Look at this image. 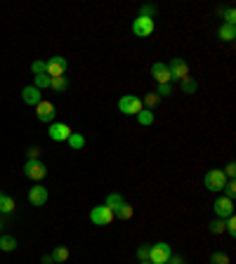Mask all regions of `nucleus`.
<instances>
[{
	"label": "nucleus",
	"mask_w": 236,
	"mask_h": 264,
	"mask_svg": "<svg viewBox=\"0 0 236 264\" xmlns=\"http://www.w3.org/2000/svg\"><path fill=\"white\" fill-rule=\"evenodd\" d=\"M213 210H215V215L220 219H227L234 215V200L224 198V196H220V198L215 200V206H213Z\"/></svg>",
	"instance_id": "f8f14e48"
},
{
	"label": "nucleus",
	"mask_w": 236,
	"mask_h": 264,
	"mask_svg": "<svg viewBox=\"0 0 236 264\" xmlns=\"http://www.w3.org/2000/svg\"><path fill=\"white\" fill-rule=\"evenodd\" d=\"M140 264H151V262H140Z\"/></svg>",
	"instance_id": "58836bf2"
},
{
	"label": "nucleus",
	"mask_w": 236,
	"mask_h": 264,
	"mask_svg": "<svg viewBox=\"0 0 236 264\" xmlns=\"http://www.w3.org/2000/svg\"><path fill=\"white\" fill-rule=\"evenodd\" d=\"M153 28H156V24H153V19H149V17H142V14H137L133 19V33L137 36V38H149L153 33Z\"/></svg>",
	"instance_id": "20e7f679"
},
{
	"label": "nucleus",
	"mask_w": 236,
	"mask_h": 264,
	"mask_svg": "<svg viewBox=\"0 0 236 264\" xmlns=\"http://www.w3.org/2000/svg\"><path fill=\"white\" fill-rule=\"evenodd\" d=\"M114 217L123 219V222H128V219L133 217V206H130V203H125V200H123L121 206H118V208H116V210H114Z\"/></svg>",
	"instance_id": "f3484780"
},
{
	"label": "nucleus",
	"mask_w": 236,
	"mask_h": 264,
	"mask_svg": "<svg viewBox=\"0 0 236 264\" xmlns=\"http://www.w3.org/2000/svg\"><path fill=\"white\" fill-rule=\"evenodd\" d=\"M66 142H69V146L73 149V151H81V149L85 146V137L78 135V132H71V137L66 139Z\"/></svg>",
	"instance_id": "4be33fe9"
},
{
	"label": "nucleus",
	"mask_w": 236,
	"mask_h": 264,
	"mask_svg": "<svg viewBox=\"0 0 236 264\" xmlns=\"http://www.w3.org/2000/svg\"><path fill=\"white\" fill-rule=\"evenodd\" d=\"M211 264H229V255L222 250H215L211 255Z\"/></svg>",
	"instance_id": "c756f323"
},
{
	"label": "nucleus",
	"mask_w": 236,
	"mask_h": 264,
	"mask_svg": "<svg viewBox=\"0 0 236 264\" xmlns=\"http://www.w3.org/2000/svg\"><path fill=\"white\" fill-rule=\"evenodd\" d=\"M224 231L229 233L231 239H234V236H236V217H234V215L224 219Z\"/></svg>",
	"instance_id": "7c9ffc66"
},
{
	"label": "nucleus",
	"mask_w": 236,
	"mask_h": 264,
	"mask_svg": "<svg viewBox=\"0 0 236 264\" xmlns=\"http://www.w3.org/2000/svg\"><path fill=\"white\" fill-rule=\"evenodd\" d=\"M135 118H137V123H140V125H151V123L156 121V116H153V111H149V109H142Z\"/></svg>",
	"instance_id": "b1692460"
},
{
	"label": "nucleus",
	"mask_w": 236,
	"mask_h": 264,
	"mask_svg": "<svg viewBox=\"0 0 236 264\" xmlns=\"http://www.w3.org/2000/svg\"><path fill=\"white\" fill-rule=\"evenodd\" d=\"M66 69H69V62H66V57H52L45 62V76L50 78H59L64 76Z\"/></svg>",
	"instance_id": "0eeeda50"
},
{
	"label": "nucleus",
	"mask_w": 236,
	"mask_h": 264,
	"mask_svg": "<svg viewBox=\"0 0 236 264\" xmlns=\"http://www.w3.org/2000/svg\"><path fill=\"white\" fill-rule=\"evenodd\" d=\"M220 14H222V24H231L236 26V10L234 7H220Z\"/></svg>",
	"instance_id": "5701e85b"
},
{
	"label": "nucleus",
	"mask_w": 236,
	"mask_h": 264,
	"mask_svg": "<svg viewBox=\"0 0 236 264\" xmlns=\"http://www.w3.org/2000/svg\"><path fill=\"white\" fill-rule=\"evenodd\" d=\"M52 264H55V262H52Z\"/></svg>",
	"instance_id": "ea45409f"
},
{
	"label": "nucleus",
	"mask_w": 236,
	"mask_h": 264,
	"mask_svg": "<svg viewBox=\"0 0 236 264\" xmlns=\"http://www.w3.org/2000/svg\"><path fill=\"white\" fill-rule=\"evenodd\" d=\"M166 264H168V262H166Z\"/></svg>",
	"instance_id": "a19ab883"
},
{
	"label": "nucleus",
	"mask_w": 236,
	"mask_h": 264,
	"mask_svg": "<svg viewBox=\"0 0 236 264\" xmlns=\"http://www.w3.org/2000/svg\"><path fill=\"white\" fill-rule=\"evenodd\" d=\"M179 83H182V92H185V95H194V92L198 90V83L192 76H187L185 80H179Z\"/></svg>",
	"instance_id": "393cba45"
},
{
	"label": "nucleus",
	"mask_w": 236,
	"mask_h": 264,
	"mask_svg": "<svg viewBox=\"0 0 236 264\" xmlns=\"http://www.w3.org/2000/svg\"><path fill=\"white\" fill-rule=\"evenodd\" d=\"M151 76H153V80H156L159 85L170 83V71H168V66L163 64V62H156V64L151 66Z\"/></svg>",
	"instance_id": "4468645a"
},
{
	"label": "nucleus",
	"mask_w": 236,
	"mask_h": 264,
	"mask_svg": "<svg viewBox=\"0 0 236 264\" xmlns=\"http://www.w3.org/2000/svg\"><path fill=\"white\" fill-rule=\"evenodd\" d=\"M52 83L50 76H33V87H38V90H47Z\"/></svg>",
	"instance_id": "cd10ccee"
},
{
	"label": "nucleus",
	"mask_w": 236,
	"mask_h": 264,
	"mask_svg": "<svg viewBox=\"0 0 236 264\" xmlns=\"http://www.w3.org/2000/svg\"><path fill=\"white\" fill-rule=\"evenodd\" d=\"M140 14H142V17H149V19H153V17H156V5H142L140 7Z\"/></svg>",
	"instance_id": "473e14b6"
},
{
	"label": "nucleus",
	"mask_w": 236,
	"mask_h": 264,
	"mask_svg": "<svg viewBox=\"0 0 236 264\" xmlns=\"http://www.w3.org/2000/svg\"><path fill=\"white\" fill-rule=\"evenodd\" d=\"M159 102H161V97L156 95V92H147V95L142 97V106H144V109H149V111L156 109V106H159Z\"/></svg>",
	"instance_id": "6ab92c4d"
},
{
	"label": "nucleus",
	"mask_w": 236,
	"mask_h": 264,
	"mask_svg": "<svg viewBox=\"0 0 236 264\" xmlns=\"http://www.w3.org/2000/svg\"><path fill=\"white\" fill-rule=\"evenodd\" d=\"M21 99H24V104H29V106H38V104L43 102V95H40L38 87L26 85L24 90H21Z\"/></svg>",
	"instance_id": "ddd939ff"
},
{
	"label": "nucleus",
	"mask_w": 236,
	"mask_h": 264,
	"mask_svg": "<svg viewBox=\"0 0 236 264\" xmlns=\"http://www.w3.org/2000/svg\"><path fill=\"white\" fill-rule=\"evenodd\" d=\"M114 219L116 217H114V213H111V208H107V206H95L90 210V222L97 226H107V224H111Z\"/></svg>",
	"instance_id": "39448f33"
},
{
	"label": "nucleus",
	"mask_w": 236,
	"mask_h": 264,
	"mask_svg": "<svg viewBox=\"0 0 236 264\" xmlns=\"http://www.w3.org/2000/svg\"><path fill=\"white\" fill-rule=\"evenodd\" d=\"M17 208V203H14V198H10L7 193H3L0 191V213H5V215H10Z\"/></svg>",
	"instance_id": "a211bd4d"
},
{
	"label": "nucleus",
	"mask_w": 236,
	"mask_h": 264,
	"mask_svg": "<svg viewBox=\"0 0 236 264\" xmlns=\"http://www.w3.org/2000/svg\"><path fill=\"white\" fill-rule=\"evenodd\" d=\"M166 66H168V71H170V83L172 80H185V78L189 76V64H187L185 59L172 57Z\"/></svg>",
	"instance_id": "423d86ee"
},
{
	"label": "nucleus",
	"mask_w": 236,
	"mask_h": 264,
	"mask_svg": "<svg viewBox=\"0 0 236 264\" xmlns=\"http://www.w3.org/2000/svg\"><path fill=\"white\" fill-rule=\"evenodd\" d=\"M208 231L213 233V236H220V233H224V219H213L211 224H208Z\"/></svg>",
	"instance_id": "a878e982"
},
{
	"label": "nucleus",
	"mask_w": 236,
	"mask_h": 264,
	"mask_svg": "<svg viewBox=\"0 0 236 264\" xmlns=\"http://www.w3.org/2000/svg\"><path fill=\"white\" fill-rule=\"evenodd\" d=\"M168 264H187V262H185V257H179V255H175V252H172L170 259H168Z\"/></svg>",
	"instance_id": "4c0bfd02"
},
{
	"label": "nucleus",
	"mask_w": 236,
	"mask_h": 264,
	"mask_svg": "<svg viewBox=\"0 0 236 264\" xmlns=\"http://www.w3.org/2000/svg\"><path fill=\"white\" fill-rule=\"evenodd\" d=\"M0 250L3 252L17 250V239H14V236H0Z\"/></svg>",
	"instance_id": "412c9836"
},
{
	"label": "nucleus",
	"mask_w": 236,
	"mask_h": 264,
	"mask_svg": "<svg viewBox=\"0 0 236 264\" xmlns=\"http://www.w3.org/2000/svg\"><path fill=\"white\" fill-rule=\"evenodd\" d=\"M31 71H33V76H45V62L43 59H36V62H33Z\"/></svg>",
	"instance_id": "2f4dec72"
},
{
	"label": "nucleus",
	"mask_w": 236,
	"mask_h": 264,
	"mask_svg": "<svg viewBox=\"0 0 236 264\" xmlns=\"http://www.w3.org/2000/svg\"><path fill=\"white\" fill-rule=\"evenodd\" d=\"M203 184H205V189H208V191L220 193V191H222V189H224V184H227V177H224V172H222V170L213 168V170H208V172H205Z\"/></svg>",
	"instance_id": "7ed1b4c3"
},
{
	"label": "nucleus",
	"mask_w": 236,
	"mask_h": 264,
	"mask_svg": "<svg viewBox=\"0 0 236 264\" xmlns=\"http://www.w3.org/2000/svg\"><path fill=\"white\" fill-rule=\"evenodd\" d=\"M170 255H172V248L166 241L149 245V262L151 264H166L168 259H170Z\"/></svg>",
	"instance_id": "f257e3e1"
},
{
	"label": "nucleus",
	"mask_w": 236,
	"mask_h": 264,
	"mask_svg": "<svg viewBox=\"0 0 236 264\" xmlns=\"http://www.w3.org/2000/svg\"><path fill=\"white\" fill-rule=\"evenodd\" d=\"M24 174L29 177V180H33V182H40L47 174V168H45V163L43 161H26V165H24Z\"/></svg>",
	"instance_id": "6e6552de"
},
{
	"label": "nucleus",
	"mask_w": 236,
	"mask_h": 264,
	"mask_svg": "<svg viewBox=\"0 0 236 264\" xmlns=\"http://www.w3.org/2000/svg\"><path fill=\"white\" fill-rule=\"evenodd\" d=\"M121 203H123V196H121V193H109V196H107V203H104V206L111 208V213H114V210L121 206Z\"/></svg>",
	"instance_id": "bb28decb"
},
{
	"label": "nucleus",
	"mask_w": 236,
	"mask_h": 264,
	"mask_svg": "<svg viewBox=\"0 0 236 264\" xmlns=\"http://www.w3.org/2000/svg\"><path fill=\"white\" fill-rule=\"evenodd\" d=\"M137 259H140V262H149V245L147 243L137 248Z\"/></svg>",
	"instance_id": "72a5a7b5"
},
{
	"label": "nucleus",
	"mask_w": 236,
	"mask_h": 264,
	"mask_svg": "<svg viewBox=\"0 0 236 264\" xmlns=\"http://www.w3.org/2000/svg\"><path fill=\"white\" fill-rule=\"evenodd\" d=\"M26 154H29V161H36V158L40 156V146H31Z\"/></svg>",
	"instance_id": "e433bc0d"
},
{
	"label": "nucleus",
	"mask_w": 236,
	"mask_h": 264,
	"mask_svg": "<svg viewBox=\"0 0 236 264\" xmlns=\"http://www.w3.org/2000/svg\"><path fill=\"white\" fill-rule=\"evenodd\" d=\"M222 172H224V177H227V180H234V177H236V165H234V163H229V165H227Z\"/></svg>",
	"instance_id": "c9c22d12"
},
{
	"label": "nucleus",
	"mask_w": 236,
	"mask_h": 264,
	"mask_svg": "<svg viewBox=\"0 0 236 264\" xmlns=\"http://www.w3.org/2000/svg\"><path fill=\"white\" fill-rule=\"evenodd\" d=\"M52 142H66L71 137V128L66 123H50V130H47Z\"/></svg>",
	"instance_id": "1a4fd4ad"
},
{
	"label": "nucleus",
	"mask_w": 236,
	"mask_h": 264,
	"mask_svg": "<svg viewBox=\"0 0 236 264\" xmlns=\"http://www.w3.org/2000/svg\"><path fill=\"white\" fill-rule=\"evenodd\" d=\"M47 198H50V193H47V189H45L43 184H36L33 189H29V203H31L33 208L45 206Z\"/></svg>",
	"instance_id": "9b49d317"
},
{
	"label": "nucleus",
	"mask_w": 236,
	"mask_h": 264,
	"mask_svg": "<svg viewBox=\"0 0 236 264\" xmlns=\"http://www.w3.org/2000/svg\"><path fill=\"white\" fill-rule=\"evenodd\" d=\"M36 116H38L40 123H55V116H57V109H55V104L52 102H40L36 106Z\"/></svg>",
	"instance_id": "9d476101"
},
{
	"label": "nucleus",
	"mask_w": 236,
	"mask_h": 264,
	"mask_svg": "<svg viewBox=\"0 0 236 264\" xmlns=\"http://www.w3.org/2000/svg\"><path fill=\"white\" fill-rule=\"evenodd\" d=\"M142 109H144L142 106V97H137V95H123L118 99V111L125 113V116H137Z\"/></svg>",
	"instance_id": "f03ea898"
},
{
	"label": "nucleus",
	"mask_w": 236,
	"mask_h": 264,
	"mask_svg": "<svg viewBox=\"0 0 236 264\" xmlns=\"http://www.w3.org/2000/svg\"><path fill=\"white\" fill-rule=\"evenodd\" d=\"M217 38L224 40V43H234V38H236V26L222 24L220 28H217Z\"/></svg>",
	"instance_id": "2eb2a0df"
},
{
	"label": "nucleus",
	"mask_w": 236,
	"mask_h": 264,
	"mask_svg": "<svg viewBox=\"0 0 236 264\" xmlns=\"http://www.w3.org/2000/svg\"><path fill=\"white\" fill-rule=\"evenodd\" d=\"M50 87H52V90H55V92H66V90H69V87H71V85H69V78H66V76L52 78Z\"/></svg>",
	"instance_id": "aec40b11"
},
{
	"label": "nucleus",
	"mask_w": 236,
	"mask_h": 264,
	"mask_svg": "<svg viewBox=\"0 0 236 264\" xmlns=\"http://www.w3.org/2000/svg\"><path fill=\"white\" fill-rule=\"evenodd\" d=\"M222 196L234 200V196H236V182L234 180H227V184H224V189H222Z\"/></svg>",
	"instance_id": "c85d7f7f"
},
{
	"label": "nucleus",
	"mask_w": 236,
	"mask_h": 264,
	"mask_svg": "<svg viewBox=\"0 0 236 264\" xmlns=\"http://www.w3.org/2000/svg\"><path fill=\"white\" fill-rule=\"evenodd\" d=\"M69 257H71V252H69V248H64V245L55 248V250H52V255H50V259H52L55 264H64Z\"/></svg>",
	"instance_id": "dca6fc26"
},
{
	"label": "nucleus",
	"mask_w": 236,
	"mask_h": 264,
	"mask_svg": "<svg viewBox=\"0 0 236 264\" xmlns=\"http://www.w3.org/2000/svg\"><path fill=\"white\" fill-rule=\"evenodd\" d=\"M156 95H159V97H170L172 95V83L159 85V87H156Z\"/></svg>",
	"instance_id": "f704fd0d"
}]
</instances>
